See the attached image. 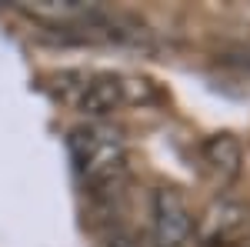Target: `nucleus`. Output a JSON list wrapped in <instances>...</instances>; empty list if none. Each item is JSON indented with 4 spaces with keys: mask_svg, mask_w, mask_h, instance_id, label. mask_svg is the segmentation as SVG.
Listing matches in <instances>:
<instances>
[{
    "mask_svg": "<svg viewBox=\"0 0 250 247\" xmlns=\"http://www.w3.org/2000/svg\"><path fill=\"white\" fill-rule=\"evenodd\" d=\"M147 207H150V244L154 247H187L193 241V214L180 190L154 187Z\"/></svg>",
    "mask_w": 250,
    "mask_h": 247,
    "instance_id": "7ed1b4c3",
    "label": "nucleus"
},
{
    "mask_svg": "<svg viewBox=\"0 0 250 247\" xmlns=\"http://www.w3.org/2000/svg\"><path fill=\"white\" fill-rule=\"evenodd\" d=\"M74 104L87 120H107L114 111H120L127 104V77H114V74L87 77L77 87Z\"/></svg>",
    "mask_w": 250,
    "mask_h": 247,
    "instance_id": "20e7f679",
    "label": "nucleus"
},
{
    "mask_svg": "<svg viewBox=\"0 0 250 247\" xmlns=\"http://www.w3.org/2000/svg\"><path fill=\"white\" fill-rule=\"evenodd\" d=\"M224 60H230V64H237V67H250V47H233Z\"/></svg>",
    "mask_w": 250,
    "mask_h": 247,
    "instance_id": "0eeeda50",
    "label": "nucleus"
},
{
    "mask_svg": "<svg viewBox=\"0 0 250 247\" xmlns=\"http://www.w3.org/2000/svg\"><path fill=\"white\" fill-rule=\"evenodd\" d=\"M104 247H144V241L124 224H110L104 234Z\"/></svg>",
    "mask_w": 250,
    "mask_h": 247,
    "instance_id": "423d86ee",
    "label": "nucleus"
},
{
    "mask_svg": "<svg viewBox=\"0 0 250 247\" xmlns=\"http://www.w3.org/2000/svg\"><path fill=\"white\" fill-rule=\"evenodd\" d=\"M200 164L217 187H230L244 171V147L233 134H210L200 144Z\"/></svg>",
    "mask_w": 250,
    "mask_h": 247,
    "instance_id": "39448f33",
    "label": "nucleus"
},
{
    "mask_svg": "<svg viewBox=\"0 0 250 247\" xmlns=\"http://www.w3.org/2000/svg\"><path fill=\"white\" fill-rule=\"evenodd\" d=\"M250 230V204L230 194L213 197L193 221V241L200 247H237Z\"/></svg>",
    "mask_w": 250,
    "mask_h": 247,
    "instance_id": "f03ea898",
    "label": "nucleus"
},
{
    "mask_svg": "<svg viewBox=\"0 0 250 247\" xmlns=\"http://www.w3.org/2000/svg\"><path fill=\"white\" fill-rule=\"evenodd\" d=\"M70 154L94 201H114L127 184V140L107 120H87L70 131Z\"/></svg>",
    "mask_w": 250,
    "mask_h": 247,
    "instance_id": "f257e3e1",
    "label": "nucleus"
}]
</instances>
